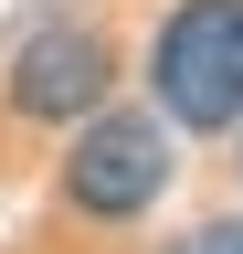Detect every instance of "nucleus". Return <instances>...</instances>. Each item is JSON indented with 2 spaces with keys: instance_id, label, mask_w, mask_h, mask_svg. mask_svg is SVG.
<instances>
[{
  "instance_id": "1",
  "label": "nucleus",
  "mask_w": 243,
  "mask_h": 254,
  "mask_svg": "<svg viewBox=\"0 0 243 254\" xmlns=\"http://www.w3.org/2000/svg\"><path fill=\"white\" fill-rule=\"evenodd\" d=\"M148 85L180 127H243V0H180L148 43Z\"/></svg>"
},
{
  "instance_id": "2",
  "label": "nucleus",
  "mask_w": 243,
  "mask_h": 254,
  "mask_svg": "<svg viewBox=\"0 0 243 254\" xmlns=\"http://www.w3.org/2000/svg\"><path fill=\"white\" fill-rule=\"evenodd\" d=\"M169 190V127L159 117H96L64 159V201L96 212V222H127Z\"/></svg>"
},
{
  "instance_id": "3",
  "label": "nucleus",
  "mask_w": 243,
  "mask_h": 254,
  "mask_svg": "<svg viewBox=\"0 0 243 254\" xmlns=\"http://www.w3.org/2000/svg\"><path fill=\"white\" fill-rule=\"evenodd\" d=\"M106 85H116V43H106L96 21H53V32H32L21 64H11V106L43 117V127H74Z\"/></svg>"
},
{
  "instance_id": "4",
  "label": "nucleus",
  "mask_w": 243,
  "mask_h": 254,
  "mask_svg": "<svg viewBox=\"0 0 243 254\" xmlns=\"http://www.w3.org/2000/svg\"><path fill=\"white\" fill-rule=\"evenodd\" d=\"M169 254H243V212H222V222H201V233H180Z\"/></svg>"
}]
</instances>
